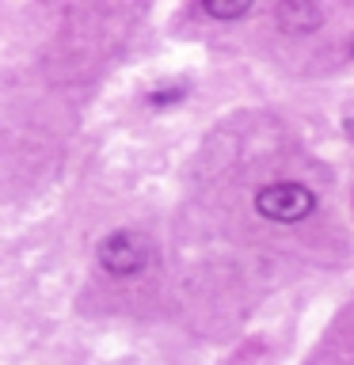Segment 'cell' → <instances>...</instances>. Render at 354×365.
<instances>
[{"mask_svg": "<svg viewBox=\"0 0 354 365\" xmlns=\"http://www.w3.org/2000/svg\"><path fill=\"white\" fill-rule=\"evenodd\" d=\"M256 210L267 217V221L278 225H297L305 217H313L316 210V194L301 187V182H270L256 194Z\"/></svg>", "mask_w": 354, "mask_h": 365, "instance_id": "obj_1", "label": "cell"}, {"mask_svg": "<svg viewBox=\"0 0 354 365\" xmlns=\"http://www.w3.org/2000/svg\"><path fill=\"white\" fill-rule=\"evenodd\" d=\"M148 259H153L148 240L141 232H130V228H118V232H111L99 244V267L107 274H114V278H133V274H141L148 267Z\"/></svg>", "mask_w": 354, "mask_h": 365, "instance_id": "obj_2", "label": "cell"}, {"mask_svg": "<svg viewBox=\"0 0 354 365\" xmlns=\"http://www.w3.org/2000/svg\"><path fill=\"white\" fill-rule=\"evenodd\" d=\"M278 23L282 31H316L324 23V4H313V0H282L278 4Z\"/></svg>", "mask_w": 354, "mask_h": 365, "instance_id": "obj_3", "label": "cell"}, {"mask_svg": "<svg viewBox=\"0 0 354 365\" xmlns=\"http://www.w3.org/2000/svg\"><path fill=\"white\" fill-rule=\"evenodd\" d=\"M202 11H206V16H213V19H244L251 11V4H248V0H206Z\"/></svg>", "mask_w": 354, "mask_h": 365, "instance_id": "obj_4", "label": "cell"}, {"mask_svg": "<svg viewBox=\"0 0 354 365\" xmlns=\"http://www.w3.org/2000/svg\"><path fill=\"white\" fill-rule=\"evenodd\" d=\"M187 96V88H168V91H153V96H148V103H153V107H164V103H176V99H183Z\"/></svg>", "mask_w": 354, "mask_h": 365, "instance_id": "obj_5", "label": "cell"}]
</instances>
